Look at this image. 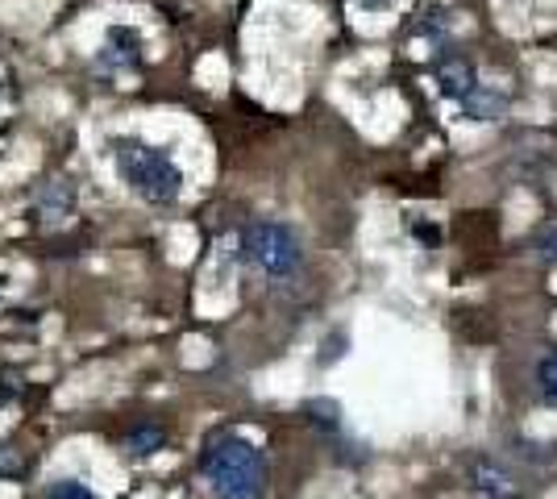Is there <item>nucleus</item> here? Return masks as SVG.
Here are the masks:
<instances>
[{
  "label": "nucleus",
  "mask_w": 557,
  "mask_h": 499,
  "mask_svg": "<svg viewBox=\"0 0 557 499\" xmlns=\"http://www.w3.org/2000/svg\"><path fill=\"white\" fill-rule=\"evenodd\" d=\"M71 204H75V196H71V188L63 184V179L47 184L42 196H38V213H42V221H63V216L71 213Z\"/></svg>",
  "instance_id": "7"
},
{
  "label": "nucleus",
  "mask_w": 557,
  "mask_h": 499,
  "mask_svg": "<svg viewBox=\"0 0 557 499\" xmlns=\"http://www.w3.org/2000/svg\"><path fill=\"white\" fill-rule=\"evenodd\" d=\"M470 487L487 499H511V491H516V487H511V475L495 458H487V453L470 462Z\"/></svg>",
  "instance_id": "4"
},
{
  "label": "nucleus",
  "mask_w": 557,
  "mask_h": 499,
  "mask_svg": "<svg viewBox=\"0 0 557 499\" xmlns=\"http://www.w3.org/2000/svg\"><path fill=\"white\" fill-rule=\"evenodd\" d=\"M362 4H367V9H387L392 0H362Z\"/></svg>",
  "instance_id": "13"
},
{
  "label": "nucleus",
  "mask_w": 557,
  "mask_h": 499,
  "mask_svg": "<svg viewBox=\"0 0 557 499\" xmlns=\"http://www.w3.org/2000/svg\"><path fill=\"white\" fill-rule=\"evenodd\" d=\"M536 387H541V396H545V404L557 408V350L554 354H545L536 362Z\"/></svg>",
  "instance_id": "9"
},
{
  "label": "nucleus",
  "mask_w": 557,
  "mask_h": 499,
  "mask_svg": "<svg viewBox=\"0 0 557 499\" xmlns=\"http://www.w3.org/2000/svg\"><path fill=\"white\" fill-rule=\"evenodd\" d=\"M113 159L121 179L146 204H175L184 196V175H180V166L171 163L163 150L138 142V138H116Z\"/></svg>",
  "instance_id": "2"
},
{
  "label": "nucleus",
  "mask_w": 557,
  "mask_h": 499,
  "mask_svg": "<svg viewBox=\"0 0 557 499\" xmlns=\"http://www.w3.org/2000/svg\"><path fill=\"white\" fill-rule=\"evenodd\" d=\"M504 104H508V100H504L499 92H487V88H479V92H474L470 100H466L462 109H466V113H470L474 121H495L499 113H504Z\"/></svg>",
  "instance_id": "8"
},
{
  "label": "nucleus",
  "mask_w": 557,
  "mask_h": 499,
  "mask_svg": "<svg viewBox=\"0 0 557 499\" xmlns=\"http://www.w3.org/2000/svg\"><path fill=\"white\" fill-rule=\"evenodd\" d=\"M242 250H246V259L255 262L258 271H267V275H275V279L296 275L304 259L296 234H292L287 225H278V221H255V225L242 234Z\"/></svg>",
  "instance_id": "3"
},
{
  "label": "nucleus",
  "mask_w": 557,
  "mask_h": 499,
  "mask_svg": "<svg viewBox=\"0 0 557 499\" xmlns=\"http://www.w3.org/2000/svg\"><path fill=\"white\" fill-rule=\"evenodd\" d=\"M47 499H96V496H92V487L79 483V478H59V483L47 487Z\"/></svg>",
  "instance_id": "10"
},
{
  "label": "nucleus",
  "mask_w": 557,
  "mask_h": 499,
  "mask_svg": "<svg viewBox=\"0 0 557 499\" xmlns=\"http://www.w3.org/2000/svg\"><path fill=\"white\" fill-rule=\"evenodd\" d=\"M533 250H536V259L557 262V225H545V229L536 234V238H533Z\"/></svg>",
  "instance_id": "11"
},
{
  "label": "nucleus",
  "mask_w": 557,
  "mask_h": 499,
  "mask_svg": "<svg viewBox=\"0 0 557 499\" xmlns=\"http://www.w3.org/2000/svg\"><path fill=\"white\" fill-rule=\"evenodd\" d=\"M121 446H125L129 458H146V453H154L166 446V428L163 425H134L129 433H125Z\"/></svg>",
  "instance_id": "6"
},
{
  "label": "nucleus",
  "mask_w": 557,
  "mask_h": 499,
  "mask_svg": "<svg viewBox=\"0 0 557 499\" xmlns=\"http://www.w3.org/2000/svg\"><path fill=\"white\" fill-rule=\"evenodd\" d=\"M205 478L216 499H267V458L246 437H216L205 450Z\"/></svg>",
  "instance_id": "1"
},
{
  "label": "nucleus",
  "mask_w": 557,
  "mask_h": 499,
  "mask_svg": "<svg viewBox=\"0 0 557 499\" xmlns=\"http://www.w3.org/2000/svg\"><path fill=\"white\" fill-rule=\"evenodd\" d=\"M0 471H4V475H22L25 462H17V458H13V462H0Z\"/></svg>",
  "instance_id": "12"
},
{
  "label": "nucleus",
  "mask_w": 557,
  "mask_h": 499,
  "mask_svg": "<svg viewBox=\"0 0 557 499\" xmlns=\"http://www.w3.org/2000/svg\"><path fill=\"white\" fill-rule=\"evenodd\" d=\"M437 84H442V92L454 96L458 104H466L470 96L483 88V84H479V75H474V67H470L466 59H445L442 67H437Z\"/></svg>",
  "instance_id": "5"
}]
</instances>
